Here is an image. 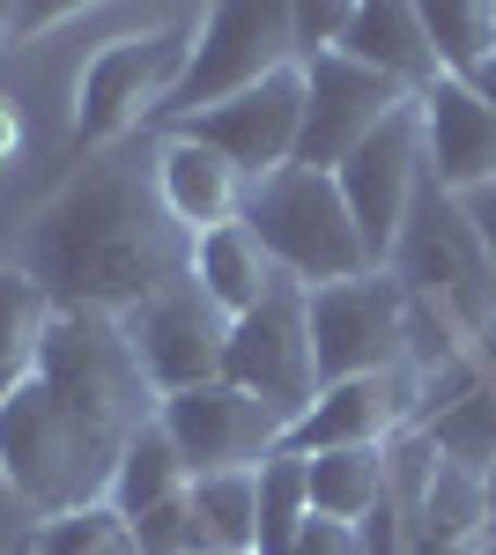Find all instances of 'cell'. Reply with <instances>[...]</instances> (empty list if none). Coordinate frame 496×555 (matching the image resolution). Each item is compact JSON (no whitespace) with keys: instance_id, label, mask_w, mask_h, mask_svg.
Wrapping results in <instances>:
<instances>
[{"instance_id":"cell-8","label":"cell","mask_w":496,"mask_h":555,"mask_svg":"<svg viewBox=\"0 0 496 555\" xmlns=\"http://www.w3.org/2000/svg\"><path fill=\"white\" fill-rule=\"evenodd\" d=\"M222 378L267 400L282 423H296L319 400V363H311V289L275 274V289L252 304L245 319H230V348H222Z\"/></svg>"},{"instance_id":"cell-17","label":"cell","mask_w":496,"mask_h":555,"mask_svg":"<svg viewBox=\"0 0 496 555\" xmlns=\"http://www.w3.org/2000/svg\"><path fill=\"white\" fill-rule=\"evenodd\" d=\"M156 193L186 237H207V230L245 215V178L186 133H156Z\"/></svg>"},{"instance_id":"cell-27","label":"cell","mask_w":496,"mask_h":555,"mask_svg":"<svg viewBox=\"0 0 496 555\" xmlns=\"http://www.w3.org/2000/svg\"><path fill=\"white\" fill-rule=\"evenodd\" d=\"M467 215H474V230H482V245H489V259H496V185L467 193Z\"/></svg>"},{"instance_id":"cell-24","label":"cell","mask_w":496,"mask_h":555,"mask_svg":"<svg viewBox=\"0 0 496 555\" xmlns=\"http://www.w3.org/2000/svg\"><path fill=\"white\" fill-rule=\"evenodd\" d=\"M422 30H430V52L453 82H474L496 60V0H437L422 8Z\"/></svg>"},{"instance_id":"cell-13","label":"cell","mask_w":496,"mask_h":555,"mask_svg":"<svg viewBox=\"0 0 496 555\" xmlns=\"http://www.w3.org/2000/svg\"><path fill=\"white\" fill-rule=\"evenodd\" d=\"M400 104H415L408 89H393L385 75L356 67V60H304V133H296V171H341L364 141H371Z\"/></svg>"},{"instance_id":"cell-28","label":"cell","mask_w":496,"mask_h":555,"mask_svg":"<svg viewBox=\"0 0 496 555\" xmlns=\"http://www.w3.org/2000/svg\"><path fill=\"white\" fill-rule=\"evenodd\" d=\"M23 156V112H15V96H0V164H15Z\"/></svg>"},{"instance_id":"cell-9","label":"cell","mask_w":496,"mask_h":555,"mask_svg":"<svg viewBox=\"0 0 496 555\" xmlns=\"http://www.w3.org/2000/svg\"><path fill=\"white\" fill-rule=\"evenodd\" d=\"M311 363L319 385L408 371V297L385 267L311 289Z\"/></svg>"},{"instance_id":"cell-10","label":"cell","mask_w":496,"mask_h":555,"mask_svg":"<svg viewBox=\"0 0 496 555\" xmlns=\"http://www.w3.org/2000/svg\"><path fill=\"white\" fill-rule=\"evenodd\" d=\"M156 423H164V437L178 444V460H186L193 481H201V474L267 467V460L282 452V437H290V423H282L267 400L238 392L230 378H207V385H193V392H170L164 408H156Z\"/></svg>"},{"instance_id":"cell-18","label":"cell","mask_w":496,"mask_h":555,"mask_svg":"<svg viewBox=\"0 0 496 555\" xmlns=\"http://www.w3.org/2000/svg\"><path fill=\"white\" fill-rule=\"evenodd\" d=\"M341 60H356V67H371L385 75L393 89H437V52H430V30H422V8L415 0H356V15H348V38H341Z\"/></svg>"},{"instance_id":"cell-16","label":"cell","mask_w":496,"mask_h":555,"mask_svg":"<svg viewBox=\"0 0 496 555\" xmlns=\"http://www.w3.org/2000/svg\"><path fill=\"white\" fill-rule=\"evenodd\" d=\"M422 104V149H430V178L445 193H482L496 185V112L474 96V82L437 75V89L415 96Z\"/></svg>"},{"instance_id":"cell-2","label":"cell","mask_w":496,"mask_h":555,"mask_svg":"<svg viewBox=\"0 0 496 555\" xmlns=\"http://www.w3.org/2000/svg\"><path fill=\"white\" fill-rule=\"evenodd\" d=\"M119 437L82 423L67 400H52L38 378L15 400H0V481L44 518L112 504V474H119Z\"/></svg>"},{"instance_id":"cell-12","label":"cell","mask_w":496,"mask_h":555,"mask_svg":"<svg viewBox=\"0 0 496 555\" xmlns=\"http://www.w3.org/2000/svg\"><path fill=\"white\" fill-rule=\"evenodd\" d=\"M164 133H186V141L215 149L245 185L290 171L296 133H304V67H282V75H267L259 89L215 104V112H193V119H178V127H164Z\"/></svg>"},{"instance_id":"cell-26","label":"cell","mask_w":496,"mask_h":555,"mask_svg":"<svg viewBox=\"0 0 496 555\" xmlns=\"http://www.w3.org/2000/svg\"><path fill=\"white\" fill-rule=\"evenodd\" d=\"M296 555H364V541H356V526H341V518H304Z\"/></svg>"},{"instance_id":"cell-6","label":"cell","mask_w":496,"mask_h":555,"mask_svg":"<svg viewBox=\"0 0 496 555\" xmlns=\"http://www.w3.org/2000/svg\"><path fill=\"white\" fill-rule=\"evenodd\" d=\"M193 44H201V15H164L133 38L97 44V60L82 67V89H75V141L89 156L133 141V127H149L164 112L170 89L186 82Z\"/></svg>"},{"instance_id":"cell-1","label":"cell","mask_w":496,"mask_h":555,"mask_svg":"<svg viewBox=\"0 0 496 555\" xmlns=\"http://www.w3.org/2000/svg\"><path fill=\"white\" fill-rule=\"evenodd\" d=\"M8 259L52 297V311H104V319H126L164 282H178L193 267V237L170 222L164 193H156V141L97 149L23 222Z\"/></svg>"},{"instance_id":"cell-30","label":"cell","mask_w":496,"mask_h":555,"mask_svg":"<svg viewBox=\"0 0 496 555\" xmlns=\"http://www.w3.org/2000/svg\"><path fill=\"white\" fill-rule=\"evenodd\" d=\"M474 96H482V104H489V112H496V60H489V67H482V75H474Z\"/></svg>"},{"instance_id":"cell-20","label":"cell","mask_w":496,"mask_h":555,"mask_svg":"<svg viewBox=\"0 0 496 555\" xmlns=\"http://www.w3.org/2000/svg\"><path fill=\"white\" fill-rule=\"evenodd\" d=\"M193 282L215 297L222 319H245L252 304L275 289V259L259 253V237H252L245 222H222V230L193 237Z\"/></svg>"},{"instance_id":"cell-32","label":"cell","mask_w":496,"mask_h":555,"mask_svg":"<svg viewBox=\"0 0 496 555\" xmlns=\"http://www.w3.org/2000/svg\"><path fill=\"white\" fill-rule=\"evenodd\" d=\"M23 555H30V548H23Z\"/></svg>"},{"instance_id":"cell-22","label":"cell","mask_w":496,"mask_h":555,"mask_svg":"<svg viewBox=\"0 0 496 555\" xmlns=\"http://www.w3.org/2000/svg\"><path fill=\"white\" fill-rule=\"evenodd\" d=\"M44 326H52V297L15 259H0V400H15L23 385L38 378Z\"/></svg>"},{"instance_id":"cell-3","label":"cell","mask_w":496,"mask_h":555,"mask_svg":"<svg viewBox=\"0 0 496 555\" xmlns=\"http://www.w3.org/2000/svg\"><path fill=\"white\" fill-rule=\"evenodd\" d=\"M385 274L400 282L408 304L437 311L459 341H474V334L496 319V259H489V245H482L467 201L445 193L430 171H422V185H415L408 222H400V237H393Z\"/></svg>"},{"instance_id":"cell-4","label":"cell","mask_w":496,"mask_h":555,"mask_svg":"<svg viewBox=\"0 0 496 555\" xmlns=\"http://www.w3.org/2000/svg\"><path fill=\"white\" fill-rule=\"evenodd\" d=\"M245 222L259 237V253L275 259V274H290L304 289H327V282H348V274H371V245L356 230V215L341 201L333 171H275L245 185Z\"/></svg>"},{"instance_id":"cell-19","label":"cell","mask_w":496,"mask_h":555,"mask_svg":"<svg viewBox=\"0 0 496 555\" xmlns=\"http://www.w3.org/2000/svg\"><path fill=\"white\" fill-rule=\"evenodd\" d=\"M259 548V467L201 474L186 489V555H252Z\"/></svg>"},{"instance_id":"cell-25","label":"cell","mask_w":496,"mask_h":555,"mask_svg":"<svg viewBox=\"0 0 496 555\" xmlns=\"http://www.w3.org/2000/svg\"><path fill=\"white\" fill-rule=\"evenodd\" d=\"M348 15H356V0H333V8H311V0H296V8H290L296 67H304V60H327V52H341V38H348Z\"/></svg>"},{"instance_id":"cell-23","label":"cell","mask_w":496,"mask_h":555,"mask_svg":"<svg viewBox=\"0 0 496 555\" xmlns=\"http://www.w3.org/2000/svg\"><path fill=\"white\" fill-rule=\"evenodd\" d=\"M186 489H193V474L178 460V444L164 437V423H141L119 452V474H112V512L141 518L156 504H170V496H186Z\"/></svg>"},{"instance_id":"cell-14","label":"cell","mask_w":496,"mask_h":555,"mask_svg":"<svg viewBox=\"0 0 496 555\" xmlns=\"http://www.w3.org/2000/svg\"><path fill=\"white\" fill-rule=\"evenodd\" d=\"M430 171V149H422V104H400L385 127L333 171L341 185V201L356 215V230H364V245H371V267L393 259V237H400V222H408V201L415 185Z\"/></svg>"},{"instance_id":"cell-5","label":"cell","mask_w":496,"mask_h":555,"mask_svg":"<svg viewBox=\"0 0 496 555\" xmlns=\"http://www.w3.org/2000/svg\"><path fill=\"white\" fill-rule=\"evenodd\" d=\"M38 385L52 400H67L82 423H97L104 437H119V444L141 423H156V408H164L149 371H141V356H133V341H126V326L104 319V311H52Z\"/></svg>"},{"instance_id":"cell-15","label":"cell","mask_w":496,"mask_h":555,"mask_svg":"<svg viewBox=\"0 0 496 555\" xmlns=\"http://www.w3.org/2000/svg\"><path fill=\"white\" fill-rule=\"evenodd\" d=\"M415 423V371H378V378H341L319 385V400L304 408L282 437L290 460H311V452H364V444H385Z\"/></svg>"},{"instance_id":"cell-7","label":"cell","mask_w":496,"mask_h":555,"mask_svg":"<svg viewBox=\"0 0 496 555\" xmlns=\"http://www.w3.org/2000/svg\"><path fill=\"white\" fill-rule=\"evenodd\" d=\"M282 67H296L290 0H222V8H201V44L186 60V82L170 89V104L156 112V127H178L193 112H215V104L259 89L267 75H282Z\"/></svg>"},{"instance_id":"cell-21","label":"cell","mask_w":496,"mask_h":555,"mask_svg":"<svg viewBox=\"0 0 496 555\" xmlns=\"http://www.w3.org/2000/svg\"><path fill=\"white\" fill-rule=\"evenodd\" d=\"M378 496H385V444H364V452H311V460H304V512L311 518L364 526Z\"/></svg>"},{"instance_id":"cell-29","label":"cell","mask_w":496,"mask_h":555,"mask_svg":"<svg viewBox=\"0 0 496 555\" xmlns=\"http://www.w3.org/2000/svg\"><path fill=\"white\" fill-rule=\"evenodd\" d=\"M467 363H474V371H482V378L496 385V319L482 326V334H474V341H467Z\"/></svg>"},{"instance_id":"cell-11","label":"cell","mask_w":496,"mask_h":555,"mask_svg":"<svg viewBox=\"0 0 496 555\" xmlns=\"http://www.w3.org/2000/svg\"><path fill=\"white\" fill-rule=\"evenodd\" d=\"M119 326H126V341H133V356H141L149 385H156V400L193 392V385H207V378H222L230 319H222V311H215V297L193 282V267H186L178 282H164L149 304H133Z\"/></svg>"},{"instance_id":"cell-31","label":"cell","mask_w":496,"mask_h":555,"mask_svg":"<svg viewBox=\"0 0 496 555\" xmlns=\"http://www.w3.org/2000/svg\"><path fill=\"white\" fill-rule=\"evenodd\" d=\"M482 555H496V526H489V533H482Z\"/></svg>"}]
</instances>
